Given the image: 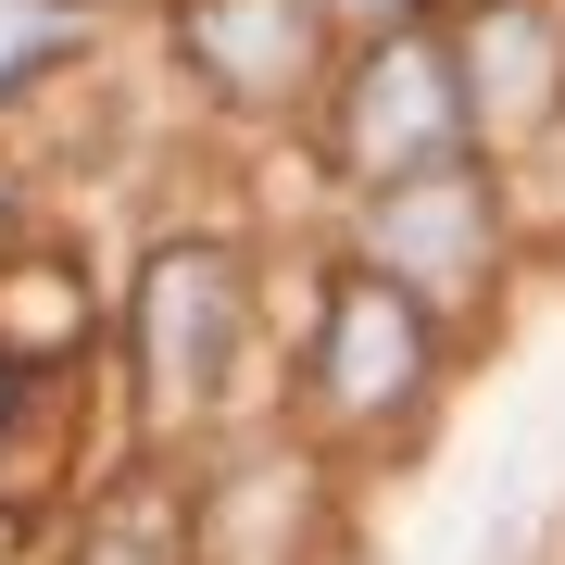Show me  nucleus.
<instances>
[{
    "instance_id": "1",
    "label": "nucleus",
    "mask_w": 565,
    "mask_h": 565,
    "mask_svg": "<svg viewBox=\"0 0 565 565\" xmlns=\"http://www.w3.org/2000/svg\"><path fill=\"white\" fill-rule=\"evenodd\" d=\"M327 390H340V403H390V390H415V315H403V289H352V302H340Z\"/></svg>"
},
{
    "instance_id": "2",
    "label": "nucleus",
    "mask_w": 565,
    "mask_h": 565,
    "mask_svg": "<svg viewBox=\"0 0 565 565\" xmlns=\"http://www.w3.org/2000/svg\"><path fill=\"white\" fill-rule=\"evenodd\" d=\"M452 139V114H440V63H427V51H390L377 63V76H364V163H427V151H440Z\"/></svg>"
},
{
    "instance_id": "3",
    "label": "nucleus",
    "mask_w": 565,
    "mask_h": 565,
    "mask_svg": "<svg viewBox=\"0 0 565 565\" xmlns=\"http://www.w3.org/2000/svg\"><path fill=\"white\" fill-rule=\"evenodd\" d=\"M63 39H76V0H0V88H13L39 51H63Z\"/></svg>"
},
{
    "instance_id": "4",
    "label": "nucleus",
    "mask_w": 565,
    "mask_h": 565,
    "mask_svg": "<svg viewBox=\"0 0 565 565\" xmlns=\"http://www.w3.org/2000/svg\"><path fill=\"white\" fill-rule=\"evenodd\" d=\"M377 13H390V0H377Z\"/></svg>"
}]
</instances>
